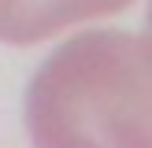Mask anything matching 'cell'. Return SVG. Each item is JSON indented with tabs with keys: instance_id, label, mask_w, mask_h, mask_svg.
<instances>
[{
	"instance_id": "obj_3",
	"label": "cell",
	"mask_w": 152,
	"mask_h": 148,
	"mask_svg": "<svg viewBox=\"0 0 152 148\" xmlns=\"http://www.w3.org/2000/svg\"><path fill=\"white\" fill-rule=\"evenodd\" d=\"M145 33L152 37V4H148V19H145Z\"/></svg>"
},
{
	"instance_id": "obj_1",
	"label": "cell",
	"mask_w": 152,
	"mask_h": 148,
	"mask_svg": "<svg viewBox=\"0 0 152 148\" xmlns=\"http://www.w3.org/2000/svg\"><path fill=\"white\" fill-rule=\"evenodd\" d=\"M26 126L52 148L152 144V37L89 30L63 41L26 89Z\"/></svg>"
},
{
	"instance_id": "obj_2",
	"label": "cell",
	"mask_w": 152,
	"mask_h": 148,
	"mask_svg": "<svg viewBox=\"0 0 152 148\" xmlns=\"http://www.w3.org/2000/svg\"><path fill=\"white\" fill-rule=\"evenodd\" d=\"M134 0H0V41L37 44L89 19L126 11Z\"/></svg>"
}]
</instances>
